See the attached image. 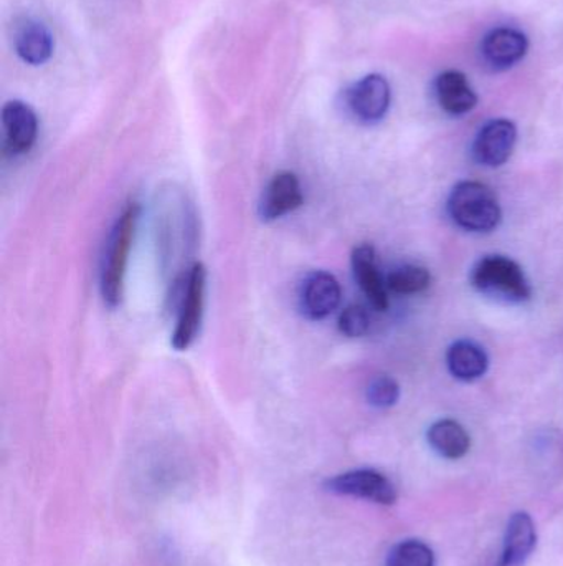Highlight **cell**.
Returning <instances> with one entry per match:
<instances>
[{"label": "cell", "mask_w": 563, "mask_h": 566, "mask_svg": "<svg viewBox=\"0 0 563 566\" xmlns=\"http://www.w3.org/2000/svg\"><path fill=\"white\" fill-rule=\"evenodd\" d=\"M140 204L131 203L124 207L118 217L110 240H108L107 255L101 269V297L110 308H117L123 301L124 279H126L128 260L131 247L136 236L137 220H140Z\"/></svg>", "instance_id": "6da1fadb"}, {"label": "cell", "mask_w": 563, "mask_h": 566, "mask_svg": "<svg viewBox=\"0 0 563 566\" xmlns=\"http://www.w3.org/2000/svg\"><path fill=\"white\" fill-rule=\"evenodd\" d=\"M448 213L461 229L490 232L503 219L499 200L489 186L476 181H463L451 191Z\"/></svg>", "instance_id": "7a4b0ae2"}, {"label": "cell", "mask_w": 563, "mask_h": 566, "mask_svg": "<svg viewBox=\"0 0 563 566\" xmlns=\"http://www.w3.org/2000/svg\"><path fill=\"white\" fill-rule=\"evenodd\" d=\"M471 282L481 294L507 304H522L532 295L526 273L509 257H484L474 266Z\"/></svg>", "instance_id": "3957f363"}, {"label": "cell", "mask_w": 563, "mask_h": 566, "mask_svg": "<svg viewBox=\"0 0 563 566\" xmlns=\"http://www.w3.org/2000/svg\"><path fill=\"white\" fill-rule=\"evenodd\" d=\"M207 269L203 263H194L184 285L179 317L173 331V347L177 351L187 350L197 340L202 327L203 307H206Z\"/></svg>", "instance_id": "277c9868"}, {"label": "cell", "mask_w": 563, "mask_h": 566, "mask_svg": "<svg viewBox=\"0 0 563 566\" xmlns=\"http://www.w3.org/2000/svg\"><path fill=\"white\" fill-rule=\"evenodd\" d=\"M325 490L335 496L355 497L371 500L380 505H394L397 502V490L388 477L374 469L349 470L325 480Z\"/></svg>", "instance_id": "5b68a950"}, {"label": "cell", "mask_w": 563, "mask_h": 566, "mask_svg": "<svg viewBox=\"0 0 563 566\" xmlns=\"http://www.w3.org/2000/svg\"><path fill=\"white\" fill-rule=\"evenodd\" d=\"M390 85L382 75L372 74L362 80L355 81L345 91V105L352 117L362 123H377L387 115L390 108Z\"/></svg>", "instance_id": "8992f818"}, {"label": "cell", "mask_w": 563, "mask_h": 566, "mask_svg": "<svg viewBox=\"0 0 563 566\" xmlns=\"http://www.w3.org/2000/svg\"><path fill=\"white\" fill-rule=\"evenodd\" d=\"M38 118L31 105L11 100L2 108V140L5 153L21 156L37 143Z\"/></svg>", "instance_id": "52a82bcc"}, {"label": "cell", "mask_w": 563, "mask_h": 566, "mask_svg": "<svg viewBox=\"0 0 563 566\" xmlns=\"http://www.w3.org/2000/svg\"><path fill=\"white\" fill-rule=\"evenodd\" d=\"M341 301V283L332 273L316 270L302 282L299 305L309 320H324L338 311Z\"/></svg>", "instance_id": "ba28073f"}, {"label": "cell", "mask_w": 563, "mask_h": 566, "mask_svg": "<svg viewBox=\"0 0 563 566\" xmlns=\"http://www.w3.org/2000/svg\"><path fill=\"white\" fill-rule=\"evenodd\" d=\"M517 141V128L509 120L484 124L473 144V156L486 167H499L509 160Z\"/></svg>", "instance_id": "9c48e42d"}, {"label": "cell", "mask_w": 563, "mask_h": 566, "mask_svg": "<svg viewBox=\"0 0 563 566\" xmlns=\"http://www.w3.org/2000/svg\"><path fill=\"white\" fill-rule=\"evenodd\" d=\"M305 203L299 177L291 171L273 176L260 199L258 214L265 222L282 219L286 214L299 209Z\"/></svg>", "instance_id": "30bf717a"}, {"label": "cell", "mask_w": 563, "mask_h": 566, "mask_svg": "<svg viewBox=\"0 0 563 566\" xmlns=\"http://www.w3.org/2000/svg\"><path fill=\"white\" fill-rule=\"evenodd\" d=\"M351 260L352 270H354V276L355 280H357L358 287L364 292L372 307L378 312L387 311V280H384V276H382L377 253H375L374 247H372L371 243H362V246L355 247Z\"/></svg>", "instance_id": "8fae6325"}, {"label": "cell", "mask_w": 563, "mask_h": 566, "mask_svg": "<svg viewBox=\"0 0 563 566\" xmlns=\"http://www.w3.org/2000/svg\"><path fill=\"white\" fill-rule=\"evenodd\" d=\"M527 48L529 42L522 32L507 28L494 29L484 37L483 57L490 67L504 70L522 61Z\"/></svg>", "instance_id": "7c38bea8"}, {"label": "cell", "mask_w": 563, "mask_h": 566, "mask_svg": "<svg viewBox=\"0 0 563 566\" xmlns=\"http://www.w3.org/2000/svg\"><path fill=\"white\" fill-rule=\"evenodd\" d=\"M14 47L25 64L38 67L47 64L54 55V35L42 22L24 19L15 29Z\"/></svg>", "instance_id": "4fadbf2b"}, {"label": "cell", "mask_w": 563, "mask_h": 566, "mask_svg": "<svg viewBox=\"0 0 563 566\" xmlns=\"http://www.w3.org/2000/svg\"><path fill=\"white\" fill-rule=\"evenodd\" d=\"M537 545V530L532 516L516 512L507 522L504 535L503 559L500 566H520L532 555Z\"/></svg>", "instance_id": "5bb4252c"}, {"label": "cell", "mask_w": 563, "mask_h": 566, "mask_svg": "<svg viewBox=\"0 0 563 566\" xmlns=\"http://www.w3.org/2000/svg\"><path fill=\"white\" fill-rule=\"evenodd\" d=\"M438 104L453 117L470 113L477 105V95L471 88L466 75L457 70H446L434 81Z\"/></svg>", "instance_id": "9a60e30c"}, {"label": "cell", "mask_w": 563, "mask_h": 566, "mask_svg": "<svg viewBox=\"0 0 563 566\" xmlns=\"http://www.w3.org/2000/svg\"><path fill=\"white\" fill-rule=\"evenodd\" d=\"M446 363L451 374L456 380L466 381V383L479 380L489 367V360L483 348L467 340H460L451 345L446 355Z\"/></svg>", "instance_id": "2e32d148"}, {"label": "cell", "mask_w": 563, "mask_h": 566, "mask_svg": "<svg viewBox=\"0 0 563 566\" xmlns=\"http://www.w3.org/2000/svg\"><path fill=\"white\" fill-rule=\"evenodd\" d=\"M428 443L444 459L456 460L466 456L471 437L457 421L441 420L428 429Z\"/></svg>", "instance_id": "e0dca14e"}, {"label": "cell", "mask_w": 563, "mask_h": 566, "mask_svg": "<svg viewBox=\"0 0 563 566\" xmlns=\"http://www.w3.org/2000/svg\"><path fill=\"white\" fill-rule=\"evenodd\" d=\"M431 275L418 265H401L387 276L388 291L398 295H415L430 287Z\"/></svg>", "instance_id": "ac0fdd59"}, {"label": "cell", "mask_w": 563, "mask_h": 566, "mask_svg": "<svg viewBox=\"0 0 563 566\" xmlns=\"http://www.w3.org/2000/svg\"><path fill=\"white\" fill-rule=\"evenodd\" d=\"M387 566H434V553L420 540H405L390 549Z\"/></svg>", "instance_id": "d6986e66"}, {"label": "cell", "mask_w": 563, "mask_h": 566, "mask_svg": "<svg viewBox=\"0 0 563 566\" xmlns=\"http://www.w3.org/2000/svg\"><path fill=\"white\" fill-rule=\"evenodd\" d=\"M400 398V387L388 374H378L367 387V401L378 410L395 406Z\"/></svg>", "instance_id": "ffe728a7"}, {"label": "cell", "mask_w": 563, "mask_h": 566, "mask_svg": "<svg viewBox=\"0 0 563 566\" xmlns=\"http://www.w3.org/2000/svg\"><path fill=\"white\" fill-rule=\"evenodd\" d=\"M339 330L349 338H361L371 328V317L361 305H351L342 311L339 317Z\"/></svg>", "instance_id": "44dd1931"}]
</instances>
